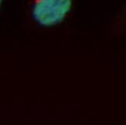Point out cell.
<instances>
[{"instance_id":"cell-1","label":"cell","mask_w":126,"mask_h":125,"mask_svg":"<svg viewBox=\"0 0 126 125\" xmlns=\"http://www.w3.org/2000/svg\"><path fill=\"white\" fill-rule=\"evenodd\" d=\"M71 6L70 0H37L33 7V16L40 25L51 26L63 21Z\"/></svg>"},{"instance_id":"cell-2","label":"cell","mask_w":126,"mask_h":125,"mask_svg":"<svg viewBox=\"0 0 126 125\" xmlns=\"http://www.w3.org/2000/svg\"><path fill=\"white\" fill-rule=\"evenodd\" d=\"M1 1H0V6H1Z\"/></svg>"}]
</instances>
